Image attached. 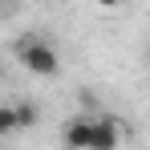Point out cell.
Segmentation results:
<instances>
[{
	"label": "cell",
	"instance_id": "obj_1",
	"mask_svg": "<svg viewBox=\"0 0 150 150\" xmlns=\"http://www.w3.org/2000/svg\"><path fill=\"white\" fill-rule=\"evenodd\" d=\"M21 61H25V69L28 73H37V77H53L57 73V49H53L49 41H41V37H25L21 41Z\"/></svg>",
	"mask_w": 150,
	"mask_h": 150
},
{
	"label": "cell",
	"instance_id": "obj_5",
	"mask_svg": "<svg viewBox=\"0 0 150 150\" xmlns=\"http://www.w3.org/2000/svg\"><path fill=\"white\" fill-rule=\"evenodd\" d=\"M16 118H21V130H28V126H37V105H28V101H16Z\"/></svg>",
	"mask_w": 150,
	"mask_h": 150
},
{
	"label": "cell",
	"instance_id": "obj_2",
	"mask_svg": "<svg viewBox=\"0 0 150 150\" xmlns=\"http://www.w3.org/2000/svg\"><path fill=\"white\" fill-rule=\"evenodd\" d=\"M61 142H65V150H89L93 146V118H73V122H65Z\"/></svg>",
	"mask_w": 150,
	"mask_h": 150
},
{
	"label": "cell",
	"instance_id": "obj_4",
	"mask_svg": "<svg viewBox=\"0 0 150 150\" xmlns=\"http://www.w3.org/2000/svg\"><path fill=\"white\" fill-rule=\"evenodd\" d=\"M21 118H16V105H0V134H16Z\"/></svg>",
	"mask_w": 150,
	"mask_h": 150
},
{
	"label": "cell",
	"instance_id": "obj_6",
	"mask_svg": "<svg viewBox=\"0 0 150 150\" xmlns=\"http://www.w3.org/2000/svg\"><path fill=\"white\" fill-rule=\"evenodd\" d=\"M146 61H150V49H146Z\"/></svg>",
	"mask_w": 150,
	"mask_h": 150
},
{
	"label": "cell",
	"instance_id": "obj_3",
	"mask_svg": "<svg viewBox=\"0 0 150 150\" xmlns=\"http://www.w3.org/2000/svg\"><path fill=\"white\" fill-rule=\"evenodd\" d=\"M122 142V122L118 118H93V146L89 150H118Z\"/></svg>",
	"mask_w": 150,
	"mask_h": 150
}]
</instances>
